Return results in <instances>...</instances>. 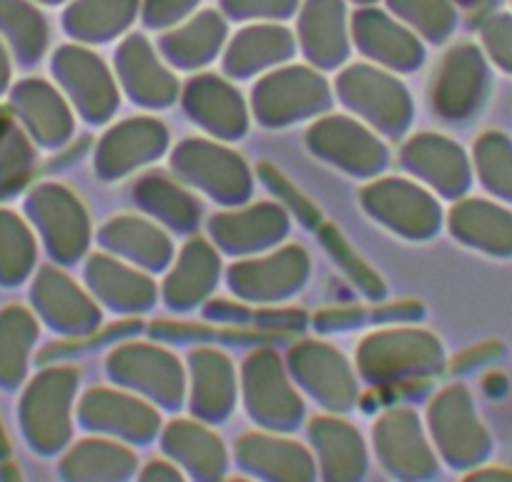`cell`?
<instances>
[{
    "label": "cell",
    "mask_w": 512,
    "mask_h": 482,
    "mask_svg": "<svg viewBox=\"0 0 512 482\" xmlns=\"http://www.w3.org/2000/svg\"><path fill=\"white\" fill-rule=\"evenodd\" d=\"M342 91L349 106L362 108L382 129L400 131L407 124V96L392 78L369 68H352L342 76Z\"/></svg>",
    "instance_id": "6da1fadb"
},
{
    "label": "cell",
    "mask_w": 512,
    "mask_h": 482,
    "mask_svg": "<svg viewBox=\"0 0 512 482\" xmlns=\"http://www.w3.org/2000/svg\"><path fill=\"white\" fill-rule=\"evenodd\" d=\"M254 96L264 118H272V124H277V121L282 124L284 118L299 116L314 106H324L327 103V86L314 73L292 68V71L267 78V83H262V88Z\"/></svg>",
    "instance_id": "7a4b0ae2"
},
{
    "label": "cell",
    "mask_w": 512,
    "mask_h": 482,
    "mask_svg": "<svg viewBox=\"0 0 512 482\" xmlns=\"http://www.w3.org/2000/svg\"><path fill=\"white\" fill-rule=\"evenodd\" d=\"M249 382V407L254 415L269 420L267 425H292L302 415V405L289 392L287 380L279 372L272 354H259L249 359L246 367Z\"/></svg>",
    "instance_id": "3957f363"
},
{
    "label": "cell",
    "mask_w": 512,
    "mask_h": 482,
    "mask_svg": "<svg viewBox=\"0 0 512 482\" xmlns=\"http://www.w3.org/2000/svg\"><path fill=\"white\" fill-rule=\"evenodd\" d=\"M113 372L126 377L131 385L139 382L141 387L151 390L166 400V405L179 402L181 395V377L179 367L169 354L159 352V349L146 347H128L123 349L118 357H113Z\"/></svg>",
    "instance_id": "277c9868"
},
{
    "label": "cell",
    "mask_w": 512,
    "mask_h": 482,
    "mask_svg": "<svg viewBox=\"0 0 512 482\" xmlns=\"http://www.w3.org/2000/svg\"><path fill=\"white\" fill-rule=\"evenodd\" d=\"M302 43L309 58L334 66L344 58V6L342 0H309L302 13Z\"/></svg>",
    "instance_id": "5b68a950"
},
{
    "label": "cell",
    "mask_w": 512,
    "mask_h": 482,
    "mask_svg": "<svg viewBox=\"0 0 512 482\" xmlns=\"http://www.w3.org/2000/svg\"><path fill=\"white\" fill-rule=\"evenodd\" d=\"M179 166L211 194L241 196L246 191V171L239 156L226 154L224 149L189 144L179 151Z\"/></svg>",
    "instance_id": "8992f818"
},
{
    "label": "cell",
    "mask_w": 512,
    "mask_h": 482,
    "mask_svg": "<svg viewBox=\"0 0 512 482\" xmlns=\"http://www.w3.org/2000/svg\"><path fill=\"white\" fill-rule=\"evenodd\" d=\"M121 71L131 93L144 98L141 103H169L174 98V78L156 63L146 38H128L126 46L121 48Z\"/></svg>",
    "instance_id": "52a82bcc"
},
{
    "label": "cell",
    "mask_w": 512,
    "mask_h": 482,
    "mask_svg": "<svg viewBox=\"0 0 512 482\" xmlns=\"http://www.w3.org/2000/svg\"><path fill=\"white\" fill-rule=\"evenodd\" d=\"M354 28H357L359 43H362L364 51L374 58H384L387 63H395V66H415L420 63L422 51L415 43V38L407 36L397 23H392L390 18L382 16V13H359L354 18Z\"/></svg>",
    "instance_id": "ba28073f"
},
{
    "label": "cell",
    "mask_w": 512,
    "mask_h": 482,
    "mask_svg": "<svg viewBox=\"0 0 512 482\" xmlns=\"http://www.w3.org/2000/svg\"><path fill=\"white\" fill-rule=\"evenodd\" d=\"M312 139L319 141V149L329 151L334 159L352 169H374L384 164V151L369 134L359 126L349 124V118H329V124L317 126Z\"/></svg>",
    "instance_id": "9c48e42d"
},
{
    "label": "cell",
    "mask_w": 512,
    "mask_h": 482,
    "mask_svg": "<svg viewBox=\"0 0 512 482\" xmlns=\"http://www.w3.org/2000/svg\"><path fill=\"white\" fill-rule=\"evenodd\" d=\"M294 370L302 372L309 387L322 380L314 387V395H322L327 400L324 405L347 407L352 400V380L339 354L324 347H304L299 354L294 352Z\"/></svg>",
    "instance_id": "30bf717a"
},
{
    "label": "cell",
    "mask_w": 512,
    "mask_h": 482,
    "mask_svg": "<svg viewBox=\"0 0 512 482\" xmlns=\"http://www.w3.org/2000/svg\"><path fill=\"white\" fill-rule=\"evenodd\" d=\"M86 420L88 425L121 430L131 437H149L159 427V417L154 410L128 397L113 395V392H91L86 397Z\"/></svg>",
    "instance_id": "8fae6325"
},
{
    "label": "cell",
    "mask_w": 512,
    "mask_h": 482,
    "mask_svg": "<svg viewBox=\"0 0 512 482\" xmlns=\"http://www.w3.org/2000/svg\"><path fill=\"white\" fill-rule=\"evenodd\" d=\"M480 56L475 48L460 46L445 58V68L437 83L435 106L447 116H460L472 106L477 81H480Z\"/></svg>",
    "instance_id": "7c38bea8"
},
{
    "label": "cell",
    "mask_w": 512,
    "mask_h": 482,
    "mask_svg": "<svg viewBox=\"0 0 512 482\" xmlns=\"http://www.w3.org/2000/svg\"><path fill=\"white\" fill-rule=\"evenodd\" d=\"M189 106L201 124L224 134H239L244 129V106L239 93L231 91L219 78H199L189 88Z\"/></svg>",
    "instance_id": "4fadbf2b"
},
{
    "label": "cell",
    "mask_w": 512,
    "mask_h": 482,
    "mask_svg": "<svg viewBox=\"0 0 512 482\" xmlns=\"http://www.w3.org/2000/svg\"><path fill=\"white\" fill-rule=\"evenodd\" d=\"M367 201L374 204V211L384 214L390 224L410 226L412 231H427L435 224V206L422 191L412 189L407 184H384L372 186L367 191Z\"/></svg>",
    "instance_id": "5bb4252c"
},
{
    "label": "cell",
    "mask_w": 512,
    "mask_h": 482,
    "mask_svg": "<svg viewBox=\"0 0 512 482\" xmlns=\"http://www.w3.org/2000/svg\"><path fill=\"white\" fill-rule=\"evenodd\" d=\"M166 134L159 124H151L149 118L131 121L121 126L106 139V146L101 151V161L106 169L116 171L128 169V166L141 164V159L151 154H159L164 149Z\"/></svg>",
    "instance_id": "9a60e30c"
},
{
    "label": "cell",
    "mask_w": 512,
    "mask_h": 482,
    "mask_svg": "<svg viewBox=\"0 0 512 482\" xmlns=\"http://www.w3.org/2000/svg\"><path fill=\"white\" fill-rule=\"evenodd\" d=\"M374 435H379L387 465H392L395 470L400 467V470L420 472L430 467V452H427L415 417L410 412H395V415L384 417L379 432L374 430Z\"/></svg>",
    "instance_id": "2e32d148"
},
{
    "label": "cell",
    "mask_w": 512,
    "mask_h": 482,
    "mask_svg": "<svg viewBox=\"0 0 512 482\" xmlns=\"http://www.w3.org/2000/svg\"><path fill=\"white\" fill-rule=\"evenodd\" d=\"M369 347H364V370L387 372L402 370V367H415V359L422 365H430V359L440 354L430 337L425 334H384V337L369 339Z\"/></svg>",
    "instance_id": "e0dca14e"
},
{
    "label": "cell",
    "mask_w": 512,
    "mask_h": 482,
    "mask_svg": "<svg viewBox=\"0 0 512 482\" xmlns=\"http://www.w3.org/2000/svg\"><path fill=\"white\" fill-rule=\"evenodd\" d=\"M292 51V36L279 26H259L241 33L229 48L226 68L231 73H246L279 61Z\"/></svg>",
    "instance_id": "ac0fdd59"
},
{
    "label": "cell",
    "mask_w": 512,
    "mask_h": 482,
    "mask_svg": "<svg viewBox=\"0 0 512 482\" xmlns=\"http://www.w3.org/2000/svg\"><path fill=\"white\" fill-rule=\"evenodd\" d=\"M304 254L302 249H287L274 259H264V264H241L231 269V282L234 289H244L249 294L279 292V287H292L294 279H302L304 274Z\"/></svg>",
    "instance_id": "d6986e66"
},
{
    "label": "cell",
    "mask_w": 512,
    "mask_h": 482,
    "mask_svg": "<svg viewBox=\"0 0 512 482\" xmlns=\"http://www.w3.org/2000/svg\"><path fill=\"white\" fill-rule=\"evenodd\" d=\"M221 38H224V23L216 13L206 11L189 26L166 36L164 51L181 66H194V63H206V58L219 48Z\"/></svg>",
    "instance_id": "ffe728a7"
},
{
    "label": "cell",
    "mask_w": 512,
    "mask_h": 482,
    "mask_svg": "<svg viewBox=\"0 0 512 482\" xmlns=\"http://www.w3.org/2000/svg\"><path fill=\"white\" fill-rule=\"evenodd\" d=\"M284 231V216L272 206H259L239 216H219L214 219V234L224 241L229 249L254 247V244H267L272 236Z\"/></svg>",
    "instance_id": "44dd1931"
},
{
    "label": "cell",
    "mask_w": 512,
    "mask_h": 482,
    "mask_svg": "<svg viewBox=\"0 0 512 482\" xmlns=\"http://www.w3.org/2000/svg\"><path fill=\"white\" fill-rule=\"evenodd\" d=\"M241 457L244 465L262 467L277 477H309L312 465L302 447L289 440H267V437H246L241 440Z\"/></svg>",
    "instance_id": "7402d4cb"
},
{
    "label": "cell",
    "mask_w": 512,
    "mask_h": 482,
    "mask_svg": "<svg viewBox=\"0 0 512 482\" xmlns=\"http://www.w3.org/2000/svg\"><path fill=\"white\" fill-rule=\"evenodd\" d=\"M216 257L201 239H194L181 254V264L169 277V299L171 304H191L196 297L211 287L214 279Z\"/></svg>",
    "instance_id": "603a6c76"
},
{
    "label": "cell",
    "mask_w": 512,
    "mask_h": 482,
    "mask_svg": "<svg viewBox=\"0 0 512 482\" xmlns=\"http://www.w3.org/2000/svg\"><path fill=\"white\" fill-rule=\"evenodd\" d=\"M136 6L139 0H78L68 11V28L86 38H106L131 21Z\"/></svg>",
    "instance_id": "cb8c5ba5"
},
{
    "label": "cell",
    "mask_w": 512,
    "mask_h": 482,
    "mask_svg": "<svg viewBox=\"0 0 512 482\" xmlns=\"http://www.w3.org/2000/svg\"><path fill=\"white\" fill-rule=\"evenodd\" d=\"M314 437L322 447L324 465L332 477H354L362 472L364 455L359 445V435L347 425H339L334 420H319L314 425Z\"/></svg>",
    "instance_id": "d4e9b609"
},
{
    "label": "cell",
    "mask_w": 512,
    "mask_h": 482,
    "mask_svg": "<svg viewBox=\"0 0 512 482\" xmlns=\"http://www.w3.org/2000/svg\"><path fill=\"white\" fill-rule=\"evenodd\" d=\"M88 274L93 279V287H98V292L118 307H146L154 297L149 279L139 277L136 272H128L111 259H93Z\"/></svg>",
    "instance_id": "484cf974"
},
{
    "label": "cell",
    "mask_w": 512,
    "mask_h": 482,
    "mask_svg": "<svg viewBox=\"0 0 512 482\" xmlns=\"http://www.w3.org/2000/svg\"><path fill=\"white\" fill-rule=\"evenodd\" d=\"M407 161L415 169L425 171L435 179V184L445 189H460L465 184V169H462V156L445 139H415V144L407 149Z\"/></svg>",
    "instance_id": "4316f807"
},
{
    "label": "cell",
    "mask_w": 512,
    "mask_h": 482,
    "mask_svg": "<svg viewBox=\"0 0 512 482\" xmlns=\"http://www.w3.org/2000/svg\"><path fill=\"white\" fill-rule=\"evenodd\" d=\"M196 392L194 400L209 415H221L231 405V370L226 359L214 352L194 354Z\"/></svg>",
    "instance_id": "83f0119b"
},
{
    "label": "cell",
    "mask_w": 512,
    "mask_h": 482,
    "mask_svg": "<svg viewBox=\"0 0 512 482\" xmlns=\"http://www.w3.org/2000/svg\"><path fill=\"white\" fill-rule=\"evenodd\" d=\"M166 447L174 455H181L186 465L201 472H221L224 467V450H221L219 440L211 437L209 432L201 430L196 425H174L166 435Z\"/></svg>",
    "instance_id": "f1b7e54d"
},
{
    "label": "cell",
    "mask_w": 512,
    "mask_h": 482,
    "mask_svg": "<svg viewBox=\"0 0 512 482\" xmlns=\"http://www.w3.org/2000/svg\"><path fill=\"white\" fill-rule=\"evenodd\" d=\"M106 234L111 239L108 244L118 241V247L128 249V254H134V257L146 259V264L151 267H161L169 257L166 236L139 219H118V224L108 226Z\"/></svg>",
    "instance_id": "f546056e"
},
{
    "label": "cell",
    "mask_w": 512,
    "mask_h": 482,
    "mask_svg": "<svg viewBox=\"0 0 512 482\" xmlns=\"http://www.w3.org/2000/svg\"><path fill=\"white\" fill-rule=\"evenodd\" d=\"M390 6L432 38H440L452 26V8L447 0H390Z\"/></svg>",
    "instance_id": "4dcf8cb0"
},
{
    "label": "cell",
    "mask_w": 512,
    "mask_h": 482,
    "mask_svg": "<svg viewBox=\"0 0 512 482\" xmlns=\"http://www.w3.org/2000/svg\"><path fill=\"white\" fill-rule=\"evenodd\" d=\"M141 196H144V201H159V204L149 206L154 211H159V214H166L169 219H174L171 224L189 226L191 219H194V206H191V201L189 204H171L176 199H184L186 194H181L179 189L166 184V179H146V184L141 186Z\"/></svg>",
    "instance_id": "1f68e13d"
},
{
    "label": "cell",
    "mask_w": 512,
    "mask_h": 482,
    "mask_svg": "<svg viewBox=\"0 0 512 482\" xmlns=\"http://www.w3.org/2000/svg\"><path fill=\"white\" fill-rule=\"evenodd\" d=\"M91 445L83 447L78 452L81 462H86V477H111V475H121V472L128 470L131 465V455L121 447H113V445H103V442H93L88 440Z\"/></svg>",
    "instance_id": "d6a6232c"
},
{
    "label": "cell",
    "mask_w": 512,
    "mask_h": 482,
    "mask_svg": "<svg viewBox=\"0 0 512 482\" xmlns=\"http://www.w3.org/2000/svg\"><path fill=\"white\" fill-rule=\"evenodd\" d=\"M294 6L297 0H224L231 16H287Z\"/></svg>",
    "instance_id": "836d02e7"
},
{
    "label": "cell",
    "mask_w": 512,
    "mask_h": 482,
    "mask_svg": "<svg viewBox=\"0 0 512 482\" xmlns=\"http://www.w3.org/2000/svg\"><path fill=\"white\" fill-rule=\"evenodd\" d=\"M196 0H146V21L151 26H166L189 11Z\"/></svg>",
    "instance_id": "e575fe53"
},
{
    "label": "cell",
    "mask_w": 512,
    "mask_h": 482,
    "mask_svg": "<svg viewBox=\"0 0 512 482\" xmlns=\"http://www.w3.org/2000/svg\"><path fill=\"white\" fill-rule=\"evenodd\" d=\"M151 477H156V480H179V472L174 467H166L164 462H156L144 472V480H151Z\"/></svg>",
    "instance_id": "d590c367"
},
{
    "label": "cell",
    "mask_w": 512,
    "mask_h": 482,
    "mask_svg": "<svg viewBox=\"0 0 512 482\" xmlns=\"http://www.w3.org/2000/svg\"><path fill=\"white\" fill-rule=\"evenodd\" d=\"M460 3H475V0H460Z\"/></svg>",
    "instance_id": "8d00e7d4"
},
{
    "label": "cell",
    "mask_w": 512,
    "mask_h": 482,
    "mask_svg": "<svg viewBox=\"0 0 512 482\" xmlns=\"http://www.w3.org/2000/svg\"><path fill=\"white\" fill-rule=\"evenodd\" d=\"M359 3H369V0H359Z\"/></svg>",
    "instance_id": "74e56055"
},
{
    "label": "cell",
    "mask_w": 512,
    "mask_h": 482,
    "mask_svg": "<svg viewBox=\"0 0 512 482\" xmlns=\"http://www.w3.org/2000/svg\"><path fill=\"white\" fill-rule=\"evenodd\" d=\"M48 3H56V0H48Z\"/></svg>",
    "instance_id": "f35d334b"
}]
</instances>
